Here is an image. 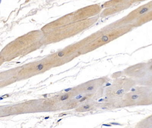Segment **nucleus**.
I'll list each match as a JSON object with an SVG mask.
<instances>
[{
	"mask_svg": "<svg viewBox=\"0 0 152 128\" xmlns=\"http://www.w3.org/2000/svg\"><path fill=\"white\" fill-rule=\"evenodd\" d=\"M139 96L137 94H134V95H132L131 97V98L132 100H135L137 99L138 98Z\"/></svg>",
	"mask_w": 152,
	"mask_h": 128,
	"instance_id": "obj_1",
	"label": "nucleus"
},
{
	"mask_svg": "<svg viewBox=\"0 0 152 128\" xmlns=\"http://www.w3.org/2000/svg\"><path fill=\"white\" fill-rule=\"evenodd\" d=\"M43 65H42V64H39V65H38L36 67V68H37V69H38L39 70V71H40V70H41L42 69H43Z\"/></svg>",
	"mask_w": 152,
	"mask_h": 128,
	"instance_id": "obj_2",
	"label": "nucleus"
},
{
	"mask_svg": "<svg viewBox=\"0 0 152 128\" xmlns=\"http://www.w3.org/2000/svg\"><path fill=\"white\" fill-rule=\"evenodd\" d=\"M68 97H69V96H68V95H67V94H66V95L62 96V97H61V100H65L67 99L68 98Z\"/></svg>",
	"mask_w": 152,
	"mask_h": 128,
	"instance_id": "obj_3",
	"label": "nucleus"
},
{
	"mask_svg": "<svg viewBox=\"0 0 152 128\" xmlns=\"http://www.w3.org/2000/svg\"><path fill=\"white\" fill-rule=\"evenodd\" d=\"M64 55V52H58V56L59 57H62Z\"/></svg>",
	"mask_w": 152,
	"mask_h": 128,
	"instance_id": "obj_4",
	"label": "nucleus"
},
{
	"mask_svg": "<svg viewBox=\"0 0 152 128\" xmlns=\"http://www.w3.org/2000/svg\"><path fill=\"white\" fill-rule=\"evenodd\" d=\"M90 108V106L89 105H84L83 106V108L85 109H88Z\"/></svg>",
	"mask_w": 152,
	"mask_h": 128,
	"instance_id": "obj_5",
	"label": "nucleus"
},
{
	"mask_svg": "<svg viewBox=\"0 0 152 128\" xmlns=\"http://www.w3.org/2000/svg\"><path fill=\"white\" fill-rule=\"evenodd\" d=\"M94 89V87L93 86H90V87H88V88L87 89V90L89 91L92 90L93 89Z\"/></svg>",
	"mask_w": 152,
	"mask_h": 128,
	"instance_id": "obj_6",
	"label": "nucleus"
},
{
	"mask_svg": "<svg viewBox=\"0 0 152 128\" xmlns=\"http://www.w3.org/2000/svg\"><path fill=\"white\" fill-rule=\"evenodd\" d=\"M111 124H114V125H120V124L118 123L113 122L111 123Z\"/></svg>",
	"mask_w": 152,
	"mask_h": 128,
	"instance_id": "obj_7",
	"label": "nucleus"
},
{
	"mask_svg": "<svg viewBox=\"0 0 152 128\" xmlns=\"http://www.w3.org/2000/svg\"><path fill=\"white\" fill-rule=\"evenodd\" d=\"M81 97H82V96L81 95H79V96H77V97H75V98L78 99L81 98Z\"/></svg>",
	"mask_w": 152,
	"mask_h": 128,
	"instance_id": "obj_8",
	"label": "nucleus"
},
{
	"mask_svg": "<svg viewBox=\"0 0 152 128\" xmlns=\"http://www.w3.org/2000/svg\"><path fill=\"white\" fill-rule=\"evenodd\" d=\"M86 98H87L84 97L82 99V100H80V102H82V101H84V100H85L86 99Z\"/></svg>",
	"mask_w": 152,
	"mask_h": 128,
	"instance_id": "obj_9",
	"label": "nucleus"
},
{
	"mask_svg": "<svg viewBox=\"0 0 152 128\" xmlns=\"http://www.w3.org/2000/svg\"><path fill=\"white\" fill-rule=\"evenodd\" d=\"M71 89H72V88H69V89H66L64 90V91L65 92H68L69 91L71 90Z\"/></svg>",
	"mask_w": 152,
	"mask_h": 128,
	"instance_id": "obj_10",
	"label": "nucleus"
},
{
	"mask_svg": "<svg viewBox=\"0 0 152 128\" xmlns=\"http://www.w3.org/2000/svg\"><path fill=\"white\" fill-rule=\"evenodd\" d=\"M103 125H104V126H108V127H109V126H111V125H110V124H103Z\"/></svg>",
	"mask_w": 152,
	"mask_h": 128,
	"instance_id": "obj_11",
	"label": "nucleus"
},
{
	"mask_svg": "<svg viewBox=\"0 0 152 128\" xmlns=\"http://www.w3.org/2000/svg\"><path fill=\"white\" fill-rule=\"evenodd\" d=\"M49 118V117H45V119H48Z\"/></svg>",
	"mask_w": 152,
	"mask_h": 128,
	"instance_id": "obj_12",
	"label": "nucleus"
},
{
	"mask_svg": "<svg viewBox=\"0 0 152 128\" xmlns=\"http://www.w3.org/2000/svg\"><path fill=\"white\" fill-rule=\"evenodd\" d=\"M61 120H62V119H59V120H58V122H59V121H61Z\"/></svg>",
	"mask_w": 152,
	"mask_h": 128,
	"instance_id": "obj_13",
	"label": "nucleus"
}]
</instances>
